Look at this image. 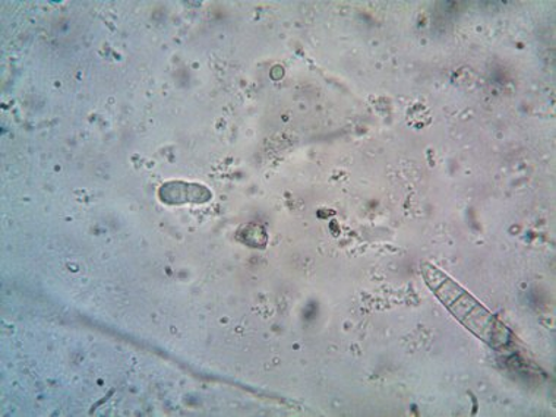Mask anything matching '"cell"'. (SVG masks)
<instances>
[{
	"instance_id": "6da1fadb",
	"label": "cell",
	"mask_w": 556,
	"mask_h": 417,
	"mask_svg": "<svg viewBox=\"0 0 556 417\" xmlns=\"http://www.w3.org/2000/svg\"><path fill=\"white\" fill-rule=\"evenodd\" d=\"M422 274L429 289L467 330L494 349L511 344L513 334L508 328L445 273L431 264H424Z\"/></svg>"
}]
</instances>
